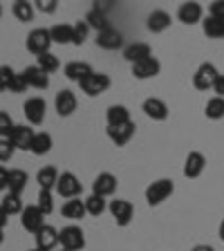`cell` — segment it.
<instances>
[{
	"instance_id": "cell-1",
	"label": "cell",
	"mask_w": 224,
	"mask_h": 251,
	"mask_svg": "<svg viewBox=\"0 0 224 251\" xmlns=\"http://www.w3.org/2000/svg\"><path fill=\"white\" fill-rule=\"evenodd\" d=\"M58 245H63L65 251H81L85 247V233L81 226L76 225H70V226H63L58 231Z\"/></svg>"
},
{
	"instance_id": "cell-2",
	"label": "cell",
	"mask_w": 224,
	"mask_h": 251,
	"mask_svg": "<svg viewBox=\"0 0 224 251\" xmlns=\"http://www.w3.org/2000/svg\"><path fill=\"white\" fill-rule=\"evenodd\" d=\"M173 191H175V184H173L171 179H157V182H152L150 186L146 188V202L150 204V206H159L164 200L171 198Z\"/></svg>"
},
{
	"instance_id": "cell-3",
	"label": "cell",
	"mask_w": 224,
	"mask_h": 251,
	"mask_svg": "<svg viewBox=\"0 0 224 251\" xmlns=\"http://www.w3.org/2000/svg\"><path fill=\"white\" fill-rule=\"evenodd\" d=\"M78 85H81V92L88 94V97H99V94H103L110 88V76L103 72H92Z\"/></svg>"
},
{
	"instance_id": "cell-4",
	"label": "cell",
	"mask_w": 224,
	"mask_h": 251,
	"mask_svg": "<svg viewBox=\"0 0 224 251\" xmlns=\"http://www.w3.org/2000/svg\"><path fill=\"white\" fill-rule=\"evenodd\" d=\"M81 191H83V184L78 182V177L74 175V173L65 171L58 175V182H56V193L61 195V198H68V200H74L81 195Z\"/></svg>"
},
{
	"instance_id": "cell-5",
	"label": "cell",
	"mask_w": 224,
	"mask_h": 251,
	"mask_svg": "<svg viewBox=\"0 0 224 251\" xmlns=\"http://www.w3.org/2000/svg\"><path fill=\"white\" fill-rule=\"evenodd\" d=\"M50 45H52V36H50V29H45V27H38L27 36V50L36 56L50 52Z\"/></svg>"
},
{
	"instance_id": "cell-6",
	"label": "cell",
	"mask_w": 224,
	"mask_h": 251,
	"mask_svg": "<svg viewBox=\"0 0 224 251\" xmlns=\"http://www.w3.org/2000/svg\"><path fill=\"white\" fill-rule=\"evenodd\" d=\"M108 211L115 218L117 226H128L132 222V218H135V209H132V204L128 200H112L108 204Z\"/></svg>"
},
{
	"instance_id": "cell-7",
	"label": "cell",
	"mask_w": 224,
	"mask_h": 251,
	"mask_svg": "<svg viewBox=\"0 0 224 251\" xmlns=\"http://www.w3.org/2000/svg\"><path fill=\"white\" fill-rule=\"evenodd\" d=\"M218 68H215L213 63H202L198 70H195L193 74V85L195 90H202V92H206V90L213 88L215 78H218Z\"/></svg>"
},
{
	"instance_id": "cell-8",
	"label": "cell",
	"mask_w": 224,
	"mask_h": 251,
	"mask_svg": "<svg viewBox=\"0 0 224 251\" xmlns=\"http://www.w3.org/2000/svg\"><path fill=\"white\" fill-rule=\"evenodd\" d=\"M21 225L25 231H29V233L36 235L38 231L45 226V215L41 213V209L38 206H25L21 213Z\"/></svg>"
},
{
	"instance_id": "cell-9",
	"label": "cell",
	"mask_w": 224,
	"mask_h": 251,
	"mask_svg": "<svg viewBox=\"0 0 224 251\" xmlns=\"http://www.w3.org/2000/svg\"><path fill=\"white\" fill-rule=\"evenodd\" d=\"M159 72H162V63L157 61L155 56H148V58H144V61L132 65V76L139 78V81L155 78V76H159Z\"/></svg>"
},
{
	"instance_id": "cell-10",
	"label": "cell",
	"mask_w": 224,
	"mask_h": 251,
	"mask_svg": "<svg viewBox=\"0 0 224 251\" xmlns=\"http://www.w3.org/2000/svg\"><path fill=\"white\" fill-rule=\"evenodd\" d=\"M45 99H41V97H31V99H27L25 103H23V115L27 117V121L34 126L43 124V119H45Z\"/></svg>"
},
{
	"instance_id": "cell-11",
	"label": "cell",
	"mask_w": 224,
	"mask_h": 251,
	"mask_svg": "<svg viewBox=\"0 0 224 251\" xmlns=\"http://www.w3.org/2000/svg\"><path fill=\"white\" fill-rule=\"evenodd\" d=\"M135 130H137L135 121H128V124H121V126H108V137L115 146H125L135 137Z\"/></svg>"
},
{
	"instance_id": "cell-12",
	"label": "cell",
	"mask_w": 224,
	"mask_h": 251,
	"mask_svg": "<svg viewBox=\"0 0 224 251\" xmlns=\"http://www.w3.org/2000/svg\"><path fill=\"white\" fill-rule=\"evenodd\" d=\"M115 191H117V177L112 175V173L103 171V173H99V175L94 177V182H92V195L108 198V195H112Z\"/></svg>"
},
{
	"instance_id": "cell-13",
	"label": "cell",
	"mask_w": 224,
	"mask_h": 251,
	"mask_svg": "<svg viewBox=\"0 0 224 251\" xmlns=\"http://www.w3.org/2000/svg\"><path fill=\"white\" fill-rule=\"evenodd\" d=\"M54 105H56V112L61 117H70V115H74V110H76V105H78V99L72 90H61V92H56Z\"/></svg>"
},
{
	"instance_id": "cell-14",
	"label": "cell",
	"mask_w": 224,
	"mask_h": 251,
	"mask_svg": "<svg viewBox=\"0 0 224 251\" xmlns=\"http://www.w3.org/2000/svg\"><path fill=\"white\" fill-rule=\"evenodd\" d=\"M141 110H144V115L152 121L168 119V105L164 103L162 99H157V97H148V99L144 101V105H141Z\"/></svg>"
},
{
	"instance_id": "cell-15",
	"label": "cell",
	"mask_w": 224,
	"mask_h": 251,
	"mask_svg": "<svg viewBox=\"0 0 224 251\" xmlns=\"http://www.w3.org/2000/svg\"><path fill=\"white\" fill-rule=\"evenodd\" d=\"M34 135H36V132L31 130L29 126H16L9 135V141L14 144V148H18V151H31Z\"/></svg>"
},
{
	"instance_id": "cell-16",
	"label": "cell",
	"mask_w": 224,
	"mask_h": 251,
	"mask_svg": "<svg viewBox=\"0 0 224 251\" xmlns=\"http://www.w3.org/2000/svg\"><path fill=\"white\" fill-rule=\"evenodd\" d=\"M204 168H206V157L202 155V152L193 151L186 155V162H184V175H186L188 179H195L199 177L204 173Z\"/></svg>"
},
{
	"instance_id": "cell-17",
	"label": "cell",
	"mask_w": 224,
	"mask_h": 251,
	"mask_svg": "<svg viewBox=\"0 0 224 251\" xmlns=\"http://www.w3.org/2000/svg\"><path fill=\"white\" fill-rule=\"evenodd\" d=\"M204 9L199 2H184L177 9V18L184 23V25H195V23L202 21Z\"/></svg>"
},
{
	"instance_id": "cell-18",
	"label": "cell",
	"mask_w": 224,
	"mask_h": 251,
	"mask_svg": "<svg viewBox=\"0 0 224 251\" xmlns=\"http://www.w3.org/2000/svg\"><path fill=\"white\" fill-rule=\"evenodd\" d=\"M21 74L25 76V81H27V85H29V88L45 90L47 85H50V76H47V74L43 72L38 65H29V68H25Z\"/></svg>"
},
{
	"instance_id": "cell-19",
	"label": "cell",
	"mask_w": 224,
	"mask_h": 251,
	"mask_svg": "<svg viewBox=\"0 0 224 251\" xmlns=\"http://www.w3.org/2000/svg\"><path fill=\"white\" fill-rule=\"evenodd\" d=\"M92 65L85 61H70L65 68H63V74L70 78V81H76V83H81L88 74H92Z\"/></svg>"
},
{
	"instance_id": "cell-20",
	"label": "cell",
	"mask_w": 224,
	"mask_h": 251,
	"mask_svg": "<svg viewBox=\"0 0 224 251\" xmlns=\"http://www.w3.org/2000/svg\"><path fill=\"white\" fill-rule=\"evenodd\" d=\"M58 245V231L54 226L45 225L36 233V249L41 251H54V247Z\"/></svg>"
},
{
	"instance_id": "cell-21",
	"label": "cell",
	"mask_w": 224,
	"mask_h": 251,
	"mask_svg": "<svg viewBox=\"0 0 224 251\" xmlns=\"http://www.w3.org/2000/svg\"><path fill=\"white\" fill-rule=\"evenodd\" d=\"M121 43H124V36L115 27H108V29L97 34V45L103 47V50H117V47H121Z\"/></svg>"
},
{
	"instance_id": "cell-22",
	"label": "cell",
	"mask_w": 224,
	"mask_h": 251,
	"mask_svg": "<svg viewBox=\"0 0 224 251\" xmlns=\"http://www.w3.org/2000/svg\"><path fill=\"white\" fill-rule=\"evenodd\" d=\"M148 31L152 34H159V31H166L171 27V14L164 9H155L152 14H148V21H146Z\"/></svg>"
},
{
	"instance_id": "cell-23",
	"label": "cell",
	"mask_w": 224,
	"mask_h": 251,
	"mask_svg": "<svg viewBox=\"0 0 224 251\" xmlns=\"http://www.w3.org/2000/svg\"><path fill=\"white\" fill-rule=\"evenodd\" d=\"M148 56H152V50L148 43H132V45H128L124 50V58L128 63H132V65L144 61V58H148Z\"/></svg>"
},
{
	"instance_id": "cell-24",
	"label": "cell",
	"mask_w": 224,
	"mask_h": 251,
	"mask_svg": "<svg viewBox=\"0 0 224 251\" xmlns=\"http://www.w3.org/2000/svg\"><path fill=\"white\" fill-rule=\"evenodd\" d=\"M50 36H52V43H58V45H68V43L74 41V27L70 23H58L50 29Z\"/></svg>"
},
{
	"instance_id": "cell-25",
	"label": "cell",
	"mask_w": 224,
	"mask_h": 251,
	"mask_svg": "<svg viewBox=\"0 0 224 251\" xmlns=\"http://www.w3.org/2000/svg\"><path fill=\"white\" fill-rule=\"evenodd\" d=\"M85 23H88L90 29H97V34L110 27L108 16H105L103 9H99V7H92V9L88 11V16H85Z\"/></svg>"
},
{
	"instance_id": "cell-26",
	"label": "cell",
	"mask_w": 224,
	"mask_h": 251,
	"mask_svg": "<svg viewBox=\"0 0 224 251\" xmlns=\"http://www.w3.org/2000/svg\"><path fill=\"white\" fill-rule=\"evenodd\" d=\"M85 213H88V211H85V202H81V200H76V198L68 200L61 209V215L68 220H83Z\"/></svg>"
},
{
	"instance_id": "cell-27",
	"label": "cell",
	"mask_w": 224,
	"mask_h": 251,
	"mask_svg": "<svg viewBox=\"0 0 224 251\" xmlns=\"http://www.w3.org/2000/svg\"><path fill=\"white\" fill-rule=\"evenodd\" d=\"M58 175H61V173H58L54 166H45V168H41V171L36 173V182H38V186H41V188L52 191V188H56Z\"/></svg>"
},
{
	"instance_id": "cell-28",
	"label": "cell",
	"mask_w": 224,
	"mask_h": 251,
	"mask_svg": "<svg viewBox=\"0 0 224 251\" xmlns=\"http://www.w3.org/2000/svg\"><path fill=\"white\" fill-rule=\"evenodd\" d=\"M52 146H54V139L50 132H36V135H34V141H31V152L43 157L52 151Z\"/></svg>"
},
{
	"instance_id": "cell-29",
	"label": "cell",
	"mask_w": 224,
	"mask_h": 251,
	"mask_svg": "<svg viewBox=\"0 0 224 251\" xmlns=\"http://www.w3.org/2000/svg\"><path fill=\"white\" fill-rule=\"evenodd\" d=\"M27 182H29V177H27L25 171H21V168H11L9 171V186H7V191H9V193L21 195L23 191H25Z\"/></svg>"
},
{
	"instance_id": "cell-30",
	"label": "cell",
	"mask_w": 224,
	"mask_h": 251,
	"mask_svg": "<svg viewBox=\"0 0 224 251\" xmlns=\"http://www.w3.org/2000/svg\"><path fill=\"white\" fill-rule=\"evenodd\" d=\"M105 119H108V126H121V124H128L130 119V110L125 105H110L108 112H105Z\"/></svg>"
},
{
	"instance_id": "cell-31",
	"label": "cell",
	"mask_w": 224,
	"mask_h": 251,
	"mask_svg": "<svg viewBox=\"0 0 224 251\" xmlns=\"http://www.w3.org/2000/svg\"><path fill=\"white\" fill-rule=\"evenodd\" d=\"M202 27H204V34L209 38H213V41L224 38V21H220V18L206 16V21H202Z\"/></svg>"
},
{
	"instance_id": "cell-32",
	"label": "cell",
	"mask_w": 224,
	"mask_h": 251,
	"mask_svg": "<svg viewBox=\"0 0 224 251\" xmlns=\"http://www.w3.org/2000/svg\"><path fill=\"white\" fill-rule=\"evenodd\" d=\"M204 115L209 117V119H213V121L222 119V117H224V99H222V97H211V99L206 101Z\"/></svg>"
},
{
	"instance_id": "cell-33",
	"label": "cell",
	"mask_w": 224,
	"mask_h": 251,
	"mask_svg": "<svg viewBox=\"0 0 224 251\" xmlns=\"http://www.w3.org/2000/svg\"><path fill=\"white\" fill-rule=\"evenodd\" d=\"M11 11H14V16L21 23L34 21V7H31V2H27V0H18V2H14Z\"/></svg>"
},
{
	"instance_id": "cell-34",
	"label": "cell",
	"mask_w": 224,
	"mask_h": 251,
	"mask_svg": "<svg viewBox=\"0 0 224 251\" xmlns=\"http://www.w3.org/2000/svg\"><path fill=\"white\" fill-rule=\"evenodd\" d=\"M2 209H5L7 215H16V213H23V200L21 195H16V193H7L5 198H2V204H0Z\"/></svg>"
},
{
	"instance_id": "cell-35",
	"label": "cell",
	"mask_w": 224,
	"mask_h": 251,
	"mask_svg": "<svg viewBox=\"0 0 224 251\" xmlns=\"http://www.w3.org/2000/svg\"><path fill=\"white\" fill-rule=\"evenodd\" d=\"M38 58V68L43 70L45 74H52V72H56L58 68H61V61H58V56L56 54H52V52H47V54H41V56H36Z\"/></svg>"
},
{
	"instance_id": "cell-36",
	"label": "cell",
	"mask_w": 224,
	"mask_h": 251,
	"mask_svg": "<svg viewBox=\"0 0 224 251\" xmlns=\"http://www.w3.org/2000/svg\"><path fill=\"white\" fill-rule=\"evenodd\" d=\"M83 202H85V211H88L90 215H101L105 209H108L105 198H99V195H90V198L83 200Z\"/></svg>"
},
{
	"instance_id": "cell-37",
	"label": "cell",
	"mask_w": 224,
	"mask_h": 251,
	"mask_svg": "<svg viewBox=\"0 0 224 251\" xmlns=\"http://www.w3.org/2000/svg\"><path fill=\"white\" fill-rule=\"evenodd\" d=\"M38 209H41L43 215H50L54 211V200H52V191H45V188H41L38 191Z\"/></svg>"
},
{
	"instance_id": "cell-38",
	"label": "cell",
	"mask_w": 224,
	"mask_h": 251,
	"mask_svg": "<svg viewBox=\"0 0 224 251\" xmlns=\"http://www.w3.org/2000/svg\"><path fill=\"white\" fill-rule=\"evenodd\" d=\"M14 128H16V124L11 119V115L5 112V110H0V139H9Z\"/></svg>"
},
{
	"instance_id": "cell-39",
	"label": "cell",
	"mask_w": 224,
	"mask_h": 251,
	"mask_svg": "<svg viewBox=\"0 0 224 251\" xmlns=\"http://www.w3.org/2000/svg\"><path fill=\"white\" fill-rule=\"evenodd\" d=\"M14 78H16L14 68L2 65V68H0V92H9L11 83H14Z\"/></svg>"
},
{
	"instance_id": "cell-40",
	"label": "cell",
	"mask_w": 224,
	"mask_h": 251,
	"mask_svg": "<svg viewBox=\"0 0 224 251\" xmlns=\"http://www.w3.org/2000/svg\"><path fill=\"white\" fill-rule=\"evenodd\" d=\"M72 27H74V41H72V45H83V43L88 41V34H90L88 23L78 21V23H74Z\"/></svg>"
},
{
	"instance_id": "cell-41",
	"label": "cell",
	"mask_w": 224,
	"mask_h": 251,
	"mask_svg": "<svg viewBox=\"0 0 224 251\" xmlns=\"http://www.w3.org/2000/svg\"><path fill=\"white\" fill-rule=\"evenodd\" d=\"M14 144H11L9 139H0V162H7V159H11L14 157Z\"/></svg>"
},
{
	"instance_id": "cell-42",
	"label": "cell",
	"mask_w": 224,
	"mask_h": 251,
	"mask_svg": "<svg viewBox=\"0 0 224 251\" xmlns=\"http://www.w3.org/2000/svg\"><path fill=\"white\" fill-rule=\"evenodd\" d=\"M27 81H25V76H23L21 72H16V78H14V83H11V88H9V92H14V94H21V92H27Z\"/></svg>"
},
{
	"instance_id": "cell-43",
	"label": "cell",
	"mask_w": 224,
	"mask_h": 251,
	"mask_svg": "<svg viewBox=\"0 0 224 251\" xmlns=\"http://www.w3.org/2000/svg\"><path fill=\"white\" fill-rule=\"evenodd\" d=\"M36 9L43 11V14H54L58 9V0H38Z\"/></svg>"
},
{
	"instance_id": "cell-44",
	"label": "cell",
	"mask_w": 224,
	"mask_h": 251,
	"mask_svg": "<svg viewBox=\"0 0 224 251\" xmlns=\"http://www.w3.org/2000/svg\"><path fill=\"white\" fill-rule=\"evenodd\" d=\"M209 16H213V18H220V21H224V0H215V2H211Z\"/></svg>"
},
{
	"instance_id": "cell-45",
	"label": "cell",
	"mask_w": 224,
	"mask_h": 251,
	"mask_svg": "<svg viewBox=\"0 0 224 251\" xmlns=\"http://www.w3.org/2000/svg\"><path fill=\"white\" fill-rule=\"evenodd\" d=\"M211 90L215 92V97H222L224 99V74H218V78H215V83Z\"/></svg>"
},
{
	"instance_id": "cell-46",
	"label": "cell",
	"mask_w": 224,
	"mask_h": 251,
	"mask_svg": "<svg viewBox=\"0 0 224 251\" xmlns=\"http://www.w3.org/2000/svg\"><path fill=\"white\" fill-rule=\"evenodd\" d=\"M7 186H9V171L0 166V191H7Z\"/></svg>"
},
{
	"instance_id": "cell-47",
	"label": "cell",
	"mask_w": 224,
	"mask_h": 251,
	"mask_svg": "<svg viewBox=\"0 0 224 251\" xmlns=\"http://www.w3.org/2000/svg\"><path fill=\"white\" fill-rule=\"evenodd\" d=\"M7 220H9V215H7V213H5V209L0 206V229H2V226L7 225Z\"/></svg>"
},
{
	"instance_id": "cell-48",
	"label": "cell",
	"mask_w": 224,
	"mask_h": 251,
	"mask_svg": "<svg viewBox=\"0 0 224 251\" xmlns=\"http://www.w3.org/2000/svg\"><path fill=\"white\" fill-rule=\"evenodd\" d=\"M191 251H215V249H213L211 245H195Z\"/></svg>"
},
{
	"instance_id": "cell-49",
	"label": "cell",
	"mask_w": 224,
	"mask_h": 251,
	"mask_svg": "<svg viewBox=\"0 0 224 251\" xmlns=\"http://www.w3.org/2000/svg\"><path fill=\"white\" fill-rule=\"evenodd\" d=\"M218 235H220V240L224 242V220H222V222H220V231H218Z\"/></svg>"
},
{
	"instance_id": "cell-50",
	"label": "cell",
	"mask_w": 224,
	"mask_h": 251,
	"mask_svg": "<svg viewBox=\"0 0 224 251\" xmlns=\"http://www.w3.org/2000/svg\"><path fill=\"white\" fill-rule=\"evenodd\" d=\"M2 242H5V231L0 229V245H2Z\"/></svg>"
},
{
	"instance_id": "cell-51",
	"label": "cell",
	"mask_w": 224,
	"mask_h": 251,
	"mask_svg": "<svg viewBox=\"0 0 224 251\" xmlns=\"http://www.w3.org/2000/svg\"><path fill=\"white\" fill-rule=\"evenodd\" d=\"M29 251H41V249H36V247H34V249H29Z\"/></svg>"
},
{
	"instance_id": "cell-52",
	"label": "cell",
	"mask_w": 224,
	"mask_h": 251,
	"mask_svg": "<svg viewBox=\"0 0 224 251\" xmlns=\"http://www.w3.org/2000/svg\"><path fill=\"white\" fill-rule=\"evenodd\" d=\"M0 16H2V5H0Z\"/></svg>"
},
{
	"instance_id": "cell-53",
	"label": "cell",
	"mask_w": 224,
	"mask_h": 251,
	"mask_svg": "<svg viewBox=\"0 0 224 251\" xmlns=\"http://www.w3.org/2000/svg\"><path fill=\"white\" fill-rule=\"evenodd\" d=\"M58 251H65V249H58Z\"/></svg>"
}]
</instances>
